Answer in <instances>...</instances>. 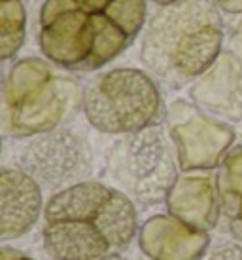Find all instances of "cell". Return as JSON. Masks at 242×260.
Instances as JSON below:
<instances>
[{"label": "cell", "mask_w": 242, "mask_h": 260, "mask_svg": "<svg viewBox=\"0 0 242 260\" xmlns=\"http://www.w3.org/2000/svg\"><path fill=\"white\" fill-rule=\"evenodd\" d=\"M136 228L127 194L104 182L79 181L46 203L42 241L55 260H110L133 243Z\"/></svg>", "instance_id": "obj_1"}, {"label": "cell", "mask_w": 242, "mask_h": 260, "mask_svg": "<svg viewBox=\"0 0 242 260\" xmlns=\"http://www.w3.org/2000/svg\"><path fill=\"white\" fill-rule=\"evenodd\" d=\"M146 21V0H46L42 53L66 71H97L133 44Z\"/></svg>", "instance_id": "obj_2"}, {"label": "cell", "mask_w": 242, "mask_h": 260, "mask_svg": "<svg viewBox=\"0 0 242 260\" xmlns=\"http://www.w3.org/2000/svg\"><path fill=\"white\" fill-rule=\"evenodd\" d=\"M223 21L208 0H184L163 6L150 19L140 59L151 76L171 89L200 78L218 61Z\"/></svg>", "instance_id": "obj_3"}, {"label": "cell", "mask_w": 242, "mask_h": 260, "mask_svg": "<svg viewBox=\"0 0 242 260\" xmlns=\"http://www.w3.org/2000/svg\"><path fill=\"white\" fill-rule=\"evenodd\" d=\"M79 89L44 59H19L4 84V131L12 137H36L57 125L78 105Z\"/></svg>", "instance_id": "obj_4"}, {"label": "cell", "mask_w": 242, "mask_h": 260, "mask_svg": "<svg viewBox=\"0 0 242 260\" xmlns=\"http://www.w3.org/2000/svg\"><path fill=\"white\" fill-rule=\"evenodd\" d=\"M87 122L106 135H131L157 125L163 99L155 78L138 69H112L89 82L82 95Z\"/></svg>", "instance_id": "obj_5"}, {"label": "cell", "mask_w": 242, "mask_h": 260, "mask_svg": "<svg viewBox=\"0 0 242 260\" xmlns=\"http://www.w3.org/2000/svg\"><path fill=\"white\" fill-rule=\"evenodd\" d=\"M108 173L123 194L142 205L167 202L178 181L169 137L157 125L123 135L108 156Z\"/></svg>", "instance_id": "obj_6"}, {"label": "cell", "mask_w": 242, "mask_h": 260, "mask_svg": "<svg viewBox=\"0 0 242 260\" xmlns=\"http://www.w3.org/2000/svg\"><path fill=\"white\" fill-rule=\"evenodd\" d=\"M167 120L182 171H199L220 166L235 141V131L231 125L200 112L185 101L172 103Z\"/></svg>", "instance_id": "obj_7"}, {"label": "cell", "mask_w": 242, "mask_h": 260, "mask_svg": "<svg viewBox=\"0 0 242 260\" xmlns=\"http://www.w3.org/2000/svg\"><path fill=\"white\" fill-rule=\"evenodd\" d=\"M21 167L40 184L66 188L84 181L91 169V150L79 133L53 129L36 135L21 154Z\"/></svg>", "instance_id": "obj_8"}, {"label": "cell", "mask_w": 242, "mask_h": 260, "mask_svg": "<svg viewBox=\"0 0 242 260\" xmlns=\"http://www.w3.org/2000/svg\"><path fill=\"white\" fill-rule=\"evenodd\" d=\"M42 213L40 182L23 167H4L0 173V238L17 239L32 228Z\"/></svg>", "instance_id": "obj_9"}, {"label": "cell", "mask_w": 242, "mask_h": 260, "mask_svg": "<svg viewBox=\"0 0 242 260\" xmlns=\"http://www.w3.org/2000/svg\"><path fill=\"white\" fill-rule=\"evenodd\" d=\"M138 243L150 260H200L210 238L174 215H155L142 226Z\"/></svg>", "instance_id": "obj_10"}, {"label": "cell", "mask_w": 242, "mask_h": 260, "mask_svg": "<svg viewBox=\"0 0 242 260\" xmlns=\"http://www.w3.org/2000/svg\"><path fill=\"white\" fill-rule=\"evenodd\" d=\"M197 105L208 112L238 120L242 116V74L235 55L229 51L218 57L191 89Z\"/></svg>", "instance_id": "obj_11"}, {"label": "cell", "mask_w": 242, "mask_h": 260, "mask_svg": "<svg viewBox=\"0 0 242 260\" xmlns=\"http://www.w3.org/2000/svg\"><path fill=\"white\" fill-rule=\"evenodd\" d=\"M169 213L199 230H210L221 215L218 184L208 175L178 177L167 196Z\"/></svg>", "instance_id": "obj_12"}, {"label": "cell", "mask_w": 242, "mask_h": 260, "mask_svg": "<svg viewBox=\"0 0 242 260\" xmlns=\"http://www.w3.org/2000/svg\"><path fill=\"white\" fill-rule=\"evenodd\" d=\"M221 215L229 230L242 239V143L225 154L216 177Z\"/></svg>", "instance_id": "obj_13"}, {"label": "cell", "mask_w": 242, "mask_h": 260, "mask_svg": "<svg viewBox=\"0 0 242 260\" xmlns=\"http://www.w3.org/2000/svg\"><path fill=\"white\" fill-rule=\"evenodd\" d=\"M25 8L21 0H0V57L8 61L25 42Z\"/></svg>", "instance_id": "obj_14"}, {"label": "cell", "mask_w": 242, "mask_h": 260, "mask_svg": "<svg viewBox=\"0 0 242 260\" xmlns=\"http://www.w3.org/2000/svg\"><path fill=\"white\" fill-rule=\"evenodd\" d=\"M205 260H242V245L223 243V245L216 247Z\"/></svg>", "instance_id": "obj_15"}, {"label": "cell", "mask_w": 242, "mask_h": 260, "mask_svg": "<svg viewBox=\"0 0 242 260\" xmlns=\"http://www.w3.org/2000/svg\"><path fill=\"white\" fill-rule=\"evenodd\" d=\"M231 53L235 55L236 63H238V69H240L242 74V21L238 23L231 35Z\"/></svg>", "instance_id": "obj_16"}, {"label": "cell", "mask_w": 242, "mask_h": 260, "mask_svg": "<svg viewBox=\"0 0 242 260\" xmlns=\"http://www.w3.org/2000/svg\"><path fill=\"white\" fill-rule=\"evenodd\" d=\"M214 2L227 14H242V0H214Z\"/></svg>", "instance_id": "obj_17"}, {"label": "cell", "mask_w": 242, "mask_h": 260, "mask_svg": "<svg viewBox=\"0 0 242 260\" xmlns=\"http://www.w3.org/2000/svg\"><path fill=\"white\" fill-rule=\"evenodd\" d=\"M0 260H34V258H30L25 253L17 251V249H12V247H2Z\"/></svg>", "instance_id": "obj_18"}, {"label": "cell", "mask_w": 242, "mask_h": 260, "mask_svg": "<svg viewBox=\"0 0 242 260\" xmlns=\"http://www.w3.org/2000/svg\"><path fill=\"white\" fill-rule=\"evenodd\" d=\"M153 4H159V6H171V4H176V2H184V0H151Z\"/></svg>", "instance_id": "obj_19"}, {"label": "cell", "mask_w": 242, "mask_h": 260, "mask_svg": "<svg viewBox=\"0 0 242 260\" xmlns=\"http://www.w3.org/2000/svg\"><path fill=\"white\" fill-rule=\"evenodd\" d=\"M110 260H121L119 256H115V258H110Z\"/></svg>", "instance_id": "obj_20"}]
</instances>
